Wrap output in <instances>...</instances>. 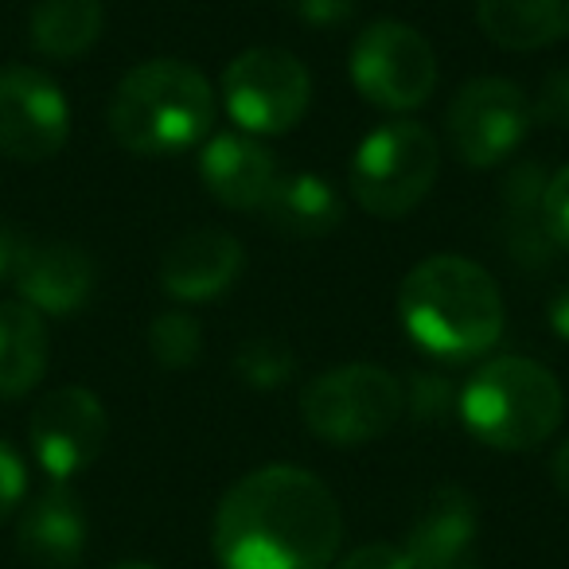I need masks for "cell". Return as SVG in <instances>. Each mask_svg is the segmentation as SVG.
Segmentation results:
<instances>
[{
  "label": "cell",
  "mask_w": 569,
  "mask_h": 569,
  "mask_svg": "<svg viewBox=\"0 0 569 569\" xmlns=\"http://www.w3.org/2000/svg\"><path fill=\"white\" fill-rule=\"evenodd\" d=\"M106 9L102 0H40L28 20L32 48L48 59H79L102 40Z\"/></svg>",
  "instance_id": "cell-20"
},
{
  "label": "cell",
  "mask_w": 569,
  "mask_h": 569,
  "mask_svg": "<svg viewBox=\"0 0 569 569\" xmlns=\"http://www.w3.org/2000/svg\"><path fill=\"white\" fill-rule=\"evenodd\" d=\"M530 102L507 79H472L449 102V144L468 168H496L522 144L530 129Z\"/></svg>",
  "instance_id": "cell-9"
},
{
  "label": "cell",
  "mask_w": 569,
  "mask_h": 569,
  "mask_svg": "<svg viewBox=\"0 0 569 569\" xmlns=\"http://www.w3.org/2000/svg\"><path fill=\"white\" fill-rule=\"evenodd\" d=\"M441 144L418 121H387L363 137L351 160V196L375 219H402L429 196Z\"/></svg>",
  "instance_id": "cell-5"
},
{
  "label": "cell",
  "mask_w": 569,
  "mask_h": 569,
  "mask_svg": "<svg viewBox=\"0 0 569 569\" xmlns=\"http://www.w3.org/2000/svg\"><path fill=\"white\" fill-rule=\"evenodd\" d=\"M149 351L164 371H188L203 356V328L191 312H160L149 325Z\"/></svg>",
  "instance_id": "cell-21"
},
{
  "label": "cell",
  "mask_w": 569,
  "mask_h": 569,
  "mask_svg": "<svg viewBox=\"0 0 569 569\" xmlns=\"http://www.w3.org/2000/svg\"><path fill=\"white\" fill-rule=\"evenodd\" d=\"M20 301L40 317H71L94 293V261L71 242H48L28 250L17 281Z\"/></svg>",
  "instance_id": "cell-16"
},
{
  "label": "cell",
  "mask_w": 569,
  "mask_h": 569,
  "mask_svg": "<svg viewBox=\"0 0 569 569\" xmlns=\"http://www.w3.org/2000/svg\"><path fill=\"white\" fill-rule=\"evenodd\" d=\"M28 250H32V238L20 234L9 222H0V281H17Z\"/></svg>",
  "instance_id": "cell-29"
},
{
  "label": "cell",
  "mask_w": 569,
  "mask_h": 569,
  "mask_svg": "<svg viewBox=\"0 0 569 569\" xmlns=\"http://www.w3.org/2000/svg\"><path fill=\"white\" fill-rule=\"evenodd\" d=\"M312 102L309 67L281 48H250L222 71V106L250 137H281L301 126Z\"/></svg>",
  "instance_id": "cell-7"
},
{
  "label": "cell",
  "mask_w": 569,
  "mask_h": 569,
  "mask_svg": "<svg viewBox=\"0 0 569 569\" xmlns=\"http://www.w3.org/2000/svg\"><path fill=\"white\" fill-rule=\"evenodd\" d=\"M28 491V472L20 452L9 441H0V522H9L12 511L24 503Z\"/></svg>",
  "instance_id": "cell-26"
},
{
  "label": "cell",
  "mask_w": 569,
  "mask_h": 569,
  "mask_svg": "<svg viewBox=\"0 0 569 569\" xmlns=\"http://www.w3.org/2000/svg\"><path fill=\"white\" fill-rule=\"evenodd\" d=\"M406 410L402 382L375 363H348L317 375L301 390V418L328 445H367L398 426Z\"/></svg>",
  "instance_id": "cell-6"
},
{
  "label": "cell",
  "mask_w": 569,
  "mask_h": 569,
  "mask_svg": "<svg viewBox=\"0 0 569 569\" xmlns=\"http://www.w3.org/2000/svg\"><path fill=\"white\" fill-rule=\"evenodd\" d=\"M110 133L137 157H172L196 149L214 126V90L207 74L180 59H149L118 82L110 98Z\"/></svg>",
  "instance_id": "cell-3"
},
{
  "label": "cell",
  "mask_w": 569,
  "mask_h": 569,
  "mask_svg": "<svg viewBox=\"0 0 569 569\" xmlns=\"http://www.w3.org/2000/svg\"><path fill=\"white\" fill-rule=\"evenodd\" d=\"M106 437H110L106 406L87 387L51 390L48 398L36 402L32 421H28L32 457L51 476V483H67L87 472L102 457Z\"/></svg>",
  "instance_id": "cell-10"
},
{
  "label": "cell",
  "mask_w": 569,
  "mask_h": 569,
  "mask_svg": "<svg viewBox=\"0 0 569 569\" xmlns=\"http://www.w3.org/2000/svg\"><path fill=\"white\" fill-rule=\"evenodd\" d=\"M553 483H558V491L569 499V441L553 452Z\"/></svg>",
  "instance_id": "cell-31"
},
{
  "label": "cell",
  "mask_w": 569,
  "mask_h": 569,
  "mask_svg": "<svg viewBox=\"0 0 569 569\" xmlns=\"http://www.w3.org/2000/svg\"><path fill=\"white\" fill-rule=\"evenodd\" d=\"M476 530H480L476 499L457 483H445L429 491L413 511L402 553L413 569H460V558L472 550Z\"/></svg>",
  "instance_id": "cell-13"
},
{
  "label": "cell",
  "mask_w": 569,
  "mask_h": 569,
  "mask_svg": "<svg viewBox=\"0 0 569 569\" xmlns=\"http://www.w3.org/2000/svg\"><path fill=\"white\" fill-rule=\"evenodd\" d=\"M542 222L550 230L553 246H566L569 250V164L561 172L550 176L542 196Z\"/></svg>",
  "instance_id": "cell-25"
},
{
  "label": "cell",
  "mask_w": 569,
  "mask_h": 569,
  "mask_svg": "<svg viewBox=\"0 0 569 569\" xmlns=\"http://www.w3.org/2000/svg\"><path fill=\"white\" fill-rule=\"evenodd\" d=\"M398 317L421 351L445 363H472L503 336V297L496 277L457 253H437L406 273Z\"/></svg>",
  "instance_id": "cell-2"
},
{
  "label": "cell",
  "mask_w": 569,
  "mask_h": 569,
  "mask_svg": "<svg viewBox=\"0 0 569 569\" xmlns=\"http://www.w3.org/2000/svg\"><path fill=\"white\" fill-rule=\"evenodd\" d=\"M343 542V515L320 476L269 465L242 476L214 515L222 569H328Z\"/></svg>",
  "instance_id": "cell-1"
},
{
  "label": "cell",
  "mask_w": 569,
  "mask_h": 569,
  "mask_svg": "<svg viewBox=\"0 0 569 569\" xmlns=\"http://www.w3.org/2000/svg\"><path fill=\"white\" fill-rule=\"evenodd\" d=\"M199 180L222 207L261 211L277 183V160L258 137L222 133L211 137L199 152Z\"/></svg>",
  "instance_id": "cell-15"
},
{
  "label": "cell",
  "mask_w": 569,
  "mask_h": 569,
  "mask_svg": "<svg viewBox=\"0 0 569 569\" xmlns=\"http://www.w3.org/2000/svg\"><path fill=\"white\" fill-rule=\"evenodd\" d=\"M71 137V106L51 74L36 67L0 71V152L12 160H48Z\"/></svg>",
  "instance_id": "cell-11"
},
{
  "label": "cell",
  "mask_w": 569,
  "mask_h": 569,
  "mask_svg": "<svg viewBox=\"0 0 569 569\" xmlns=\"http://www.w3.org/2000/svg\"><path fill=\"white\" fill-rule=\"evenodd\" d=\"M457 413L488 449L530 452L558 433L566 395L542 363L527 356H499L465 382Z\"/></svg>",
  "instance_id": "cell-4"
},
{
  "label": "cell",
  "mask_w": 569,
  "mask_h": 569,
  "mask_svg": "<svg viewBox=\"0 0 569 569\" xmlns=\"http://www.w3.org/2000/svg\"><path fill=\"white\" fill-rule=\"evenodd\" d=\"M113 569H157V566H149V561H121V566H113Z\"/></svg>",
  "instance_id": "cell-32"
},
{
  "label": "cell",
  "mask_w": 569,
  "mask_h": 569,
  "mask_svg": "<svg viewBox=\"0 0 569 569\" xmlns=\"http://www.w3.org/2000/svg\"><path fill=\"white\" fill-rule=\"evenodd\" d=\"M51 340L43 317L24 301H0V398H24L48 375Z\"/></svg>",
  "instance_id": "cell-19"
},
{
  "label": "cell",
  "mask_w": 569,
  "mask_h": 569,
  "mask_svg": "<svg viewBox=\"0 0 569 569\" xmlns=\"http://www.w3.org/2000/svg\"><path fill=\"white\" fill-rule=\"evenodd\" d=\"M480 32L503 51H542L569 36V0H476Z\"/></svg>",
  "instance_id": "cell-18"
},
{
  "label": "cell",
  "mask_w": 569,
  "mask_h": 569,
  "mask_svg": "<svg viewBox=\"0 0 569 569\" xmlns=\"http://www.w3.org/2000/svg\"><path fill=\"white\" fill-rule=\"evenodd\" d=\"M530 118L550 129H569V67L546 74L538 98L530 102Z\"/></svg>",
  "instance_id": "cell-24"
},
{
  "label": "cell",
  "mask_w": 569,
  "mask_h": 569,
  "mask_svg": "<svg viewBox=\"0 0 569 569\" xmlns=\"http://www.w3.org/2000/svg\"><path fill=\"white\" fill-rule=\"evenodd\" d=\"M234 371L242 382H250L253 390H277L281 382L293 379L297 356L293 348L277 336H253L234 351Z\"/></svg>",
  "instance_id": "cell-22"
},
{
  "label": "cell",
  "mask_w": 569,
  "mask_h": 569,
  "mask_svg": "<svg viewBox=\"0 0 569 569\" xmlns=\"http://www.w3.org/2000/svg\"><path fill=\"white\" fill-rule=\"evenodd\" d=\"M87 507L67 483H51L20 511L17 550L36 569H74L87 553Z\"/></svg>",
  "instance_id": "cell-14"
},
{
  "label": "cell",
  "mask_w": 569,
  "mask_h": 569,
  "mask_svg": "<svg viewBox=\"0 0 569 569\" xmlns=\"http://www.w3.org/2000/svg\"><path fill=\"white\" fill-rule=\"evenodd\" d=\"M261 214H266L269 227L289 238H325L340 227L343 199L332 188V180H325V176L293 172V176H277Z\"/></svg>",
  "instance_id": "cell-17"
},
{
  "label": "cell",
  "mask_w": 569,
  "mask_h": 569,
  "mask_svg": "<svg viewBox=\"0 0 569 569\" xmlns=\"http://www.w3.org/2000/svg\"><path fill=\"white\" fill-rule=\"evenodd\" d=\"M402 395H406V406H410L413 421H426V426L445 421L460 402L452 379H445V375H437V371H418L410 379V390H402Z\"/></svg>",
  "instance_id": "cell-23"
},
{
  "label": "cell",
  "mask_w": 569,
  "mask_h": 569,
  "mask_svg": "<svg viewBox=\"0 0 569 569\" xmlns=\"http://www.w3.org/2000/svg\"><path fill=\"white\" fill-rule=\"evenodd\" d=\"M351 82L379 110H418L437 87V56L418 28L375 20L351 43Z\"/></svg>",
  "instance_id": "cell-8"
},
{
  "label": "cell",
  "mask_w": 569,
  "mask_h": 569,
  "mask_svg": "<svg viewBox=\"0 0 569 569\" xmlns=\"http://www.w3.org/2000/svg\"><path fill=\"white\" fill-rule=\"evenodd\" d=\"M293 12L301 24L328 32V28H340L356 17V0H293Z\"/></svg>",
  "instance_id": "cell-27"
},
{
  "label": "cell",
  "mask_w": 569,
  "mask_h": 569,
  "mask_svg": "<svg viewBox=\"0 0 569 569\" xmlns=\"http://www.w3.org/2000/svg\"><path fill=\"white\" fill-rule=\"evenodd\" d=\"M550 328L561 336V340L569 343V289H561V293L553 297V305H550Z\"/></svg>",
  "instance_id": "cell-30"
},
{
  "label": "cell",
  "mask_w": 569,
  "mask_h": 569,
  "mask_svg": "<svg viewBox=\"0 0 569 569\" xmlns=\"http://www.w3.org/2000/svg\"><path fill=\"white\" fill-rule=\"evenodd\" d=\"M242 242L227 230H191L168 246L160 261V289L176 301H214L242 277Z\"/></svg>",
  "instance_id": "cell-12"
},
{
  "label": "cell",
  "mask_w": 569,
  "mask_h": 569,
  "mask_svg": "<svg viewBox=\"0 0 569 569\" xmlns=\"http://www.w3.org/2000/svg\"><path fill=\"white\" fill-rule=\"evenodd\" d=\"M336 569H413V566L402 553V546L367 542V546H359V550H351Z\"/></svg>",
  "instance_id": "cell-28"
}]
</instances>
